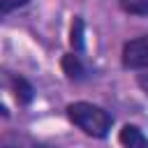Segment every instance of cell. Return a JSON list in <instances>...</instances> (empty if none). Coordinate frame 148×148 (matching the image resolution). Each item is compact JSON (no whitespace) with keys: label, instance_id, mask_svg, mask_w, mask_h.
Returning a JSON list of instances; mask_svg holds the SVG:
<instances>
[{"label":"cell","instance_id":"cell-1","mask_svg":"<svg viewBox=\"0 0 148 148\" xmlns=\"http://www.w3.org/2000/svg\"><path fill=\"white\" fill-rule=\"evenodd\" d=\"M65 111H67L69 123L76 125L83 134H88L92 139H104L111 132L113 116L92 102H72V104H67Z\"/></svg>","mask_w":148,"mask_h":148},{"label":"cell","instance_id":"cell-2","mask_svg":"<svg viewBox=\"0 0 148 148\" xmlns=\"http://www.w3.org/2000/svg\"><path fill=\"white\" fill-rule=\"evenodd\" d=\"M120 60L125 69H148V35L125 42Z\"/></svg>","mask_w":148,"mask_h":148},{"label":"cell","instance_id":"cell-3","mask_svg":"<svg viewBox=\"0 0 148 148\" xmlns=\"http://www.w3.org/2000/svg\"><path fill=\"white\" fill-rule=\"evenodd\" d=\"M118 143L123 148H148V139L136 125H123L118 132Z\"/></svg>","mask_w":148,"mask_h":148},{"label":"cell","instance_id":"cell-4","mask_svg":"<svg viewBox=\"0 0 148 148\" xmlns=\"http://www.w3.org/2000/svg\"><path fill=\"white\" fill-rule=\"evenodd\" d=\"M60 65H62V72L67 74L69 81H81L83 74H86V67H83V62H81V58L76 53H67Z\"/></svg>","mask_w":148,"mask_h":148},{"label":"cell","instance_id":"cell-5","mask_svg":"<svg viewBox=\"0 0 148 148\" xmlns=\"http://www.w3.org/2000/svg\"><path fill=\"white\" fill-rule=\"evenodd\" d=\"M12 90H14V97H16L18 104H30L32 97H35L32 86H30L23 76H12Z\"/></svg>","mask_w":148,"mask_h":148},{"label":"cell","instance_id":"cell-6","mask_svg":"<svg viewBox=\"0 0 148 148\" xmlns=\"http://www.w3.org/2000/svg\"><path fill=\"white\" fill-rule=\"evenodd\" d=\"M83 30H86V25H83V18H81V16H74V21H72V28H69V44H72L74 53L83 51Z\"/></svg>","mask_w":148,"mask_h":148},{"label":"cell","instance_id":"cell-7","mask_svg":"<svg viewBox=\"0 0 148 148\" xmlns=\"http://www.w3.org/2000/svg\"><path fill=\"white\" fill-rule=\"evenodd\" d=\"M118 7L130 16H148V0H118Z\"/></svg>","mask_w":148,"mask_h":148},{"label":"cell","instance_id":"cell-8","mask_svg":"<svg viewBox=\"0 0 148 148\" xmlns=\"http://www.w3.org/2000/svg\"><path fill=\"white\" fill-rule=\"evenodd\" d=\"M28 2H30V0H0V21H2L5 16H9L12 12L25 7Z\"/></svg>","mask_w":148,"mask_h":148},{"label":"cell","instance_id":"cell-9","mask_svg":"<svg viewBox=\"0 0 148 148\" xmlns=\"http://www.w3.org/2000/svg\"><path fill=\"white\" fill-rule=\"evenodd\" d=\"M136 81H139L141 90H143V92L148 95V69H146V74H139V79H136Z\"/></svg>","mask_w":148,"mask_h":148},{"label":"cell","instance_id":"cell-10","mask_svg":"<svg viewBox=\"0 0 148 148\" xmlns=\"http://www.w3.org/2000/svg\"><path fill=\"white\" fill-rule=\"evenodd\" d=\"M32 148H53V146H44V143H37V146H32Z\"/></svg>","mask_w":148,"mask_h":148}]
</instances>
